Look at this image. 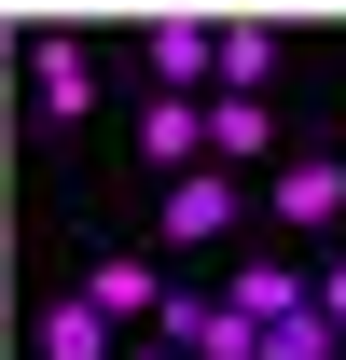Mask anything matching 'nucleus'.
Segmentation results:
<instances>
[{
    "instance_id": "nucleus-2",
    "label": "nucleus",
    "mask_w": 346,
    "mask_h": 360,
    "mask_svg": "<svg viewBox=\"0 0 346 360\" xmlns=\"http://www.w3.org/2000/svg\"><path fill=\"white\" fill-rule=\"evenodd\" d=\"M263 208H277L291 236H333L346 222V153H291V167L263 180Z\"/></svg>"
},
{
    "instance_id": "nucleus-6",
    "label": "nucleus",
    "mask_w": 346,
    "mask_h": 360,
    "mask_svg": "<svg viewBox=\"0 0 346 360\" xmlns=\"http://www.w3.org/2000/svg\"><path fill=\"white\" fill-rule=\"evenodd\" d=\"M194 125H208V167H250V153H277V125H263V97H208Z\"/></svg>"
},
{
    "instance_id": "nucleus-4",
    "label": "nucleus",
    "mask_w": 346,
    "mask_h": 360,
    "mask_svg": "<svg viewBox=\"0 0 346 360\" xmlns=\"http://www.w3.org/2000/svg\"><path fill=\"white\" fill-rule=\"evenodd\" d=\"M139 70H153V97H194V84H208V14H153Z\"/></svg>"
},
{
    "instance_id": "nucleus-9",
    "label": "nucleus",
    "mask_w": 346,
    "mask_h": 360,
    "mask_svg": "<svg viewBox=\"0 0 346 360\" xmlns=\"http://www.w3.org/2000/svg\"><path fill=\"white\" fill-rule=\"evenodd\" d=\"M250 360H346V333H333L319 305H291V319H263V333H250Z\"/></svg>"
},
{
    "instance_id": "nucleus-8",
    "label": "nucleus",
    "mask_w": 346,
    "mask_h": 360,
    "mask_svg": "<svg viewBox=\"0 0 346 360\" xmlns=\"http://www.w3.org/2000/svg\"><path fill=\"white\" fill-rule=\"evenodd\" d=\"M84 305H97V319H153V264H139V250H97Z\"/></svg>"
},
{
    "instance_id": "nucleus-10",
    "label": "nucleus",
    "mask_w": 346,
    "mask_h": 360,
    "mask_svg": "<svg viewBox=\"0 0 346 360\" xmlns=\"http://www.w3.org/2000/svg\"><path fill=\"white\" fill-rule=\"evenodd\" d=\"M222 305L263 333V319H291V305H305V264H236V291H222Z\"/></svg>"
},
{
    "instance_id": "nucleus-1",
    "label": "nucleus",
    "mask_w": 346,
    "mask_h": 360,
    "mask_svg": "<svg viewBox=\"0 0 346 360\" xmlns=\"http://www.w3.org/2000/svg\"><path fill=\"white\" fill-rule=\"evenodd\" d=\"M28 111H42V125H84V111H97V56H84V28H28Z\"/></svg>"
},
{
    "instance_id": "nucleus-13",
    "label": "nucleus",
    "mask_w": 346,
    "mask_h": 360,
    "mask_svg": "<svg viewBox=\"0 0 346 360\" xmlns=\"http://www.w3.org/2000/svg\"><path fill=\"white\" fill-rule=\"evenodd\" d=\"M111 360H180V347H167V333H139V347H111Z\"/></svg>"
},
{
    "instance_id": "nucleus-11",
    "label": "nucleus",
    "mask_w": 346,
    "mask_h": 360,
    "mask_svg": "<svg viewBox=\"0 0 346 360\" xmlns=\"http://www.w3.org/2000/svg\"><path fill=\"white\" fill-rule=\"evenodd\" d=\"M42 360H111V319L70 291V305H42Z\"/></svg>"
},
{
    "instance_id": "nucleus-3",
    "label": "nucleus",
    "mask_w": 346,
    "mask_h": 360,
    "mask_svg": "<svg viewBox=\"0 0 346 360\" xmlns=\"http://www.w3.org/2000/svg\"><path fill=\"white\" fill-rule=\"evenodd\" d=\"M208 236H236V180H222V167H180L167 180V250H208Z\"/></svg>"
},
{
    "instance_id": "nucleus-5",
    "label": "nucleus",
    "mask_w": 346,
    "mask_h": 360,
    "mask_svg": "<svg viewBox=\"0 0 346 360\" xmlns=\"http://www.w3.org/2000/svg\"><path fill=\"white\" fill-rule=\"evenodd\" d=\"M139 153H153V167H208V125H194V97H153V111H139Z\"/></svg>"
},
{
    "instance_id": "nucleus-14",
    "label": "nucleus",
    "mask_w": 346,
    "mask_h": 360,
    "mask_svg": "<svg viewBox=\"0 0 346 360\" xmlns=\"http://www.w3.org/2000/svg\"><path fill=\"white\" fill-rule=\"evenodd\" d=\"M14 56H28V28H0V84H14Z\"/></svg>"
},
{
    "instance_id": "nucleus-12",
    "label": "nucleus",
    "mask_w": 346,
    "mask_h": 360,
    "mask_svg": "<svg viewBox=\"0 0 346 360\" xmlns=\"http://www.w3.org/2000/svg\"><path fill=\"white\" fill-rule=\"evenodd\" d=\"M305 305H319V319L346 333V250H319V277H305Z\"/></svg>"
},
{
    "instance_id": "nucleus-7",
    "label": "nucleus",
    "mask_w": 346,
    "mask_h": 360,
    "mask_svg": "<svg viewBox=\"0 0 346 360\" xmlns=\"http://www.w3.org/2000/svg\"><path fill=\"white\" fill-rule=\"evenodd\" d=\"M263 70H277V28H208V84L222 97H263Z\"/></svg>"
}]
</instances>
